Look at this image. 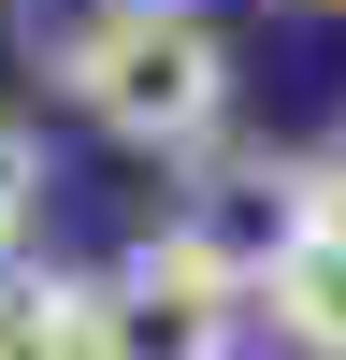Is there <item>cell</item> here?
<instances>
[{
    "label": "cell",
    "instance_id": "9c48e42d",
    "mask_svg": "<svg viewBox=\"0 0 346 360\" xmlns=\"http://www.w3.org/2000/svg\"><path fill=\"white\" fill-rule=\"evenodd\" d=\"M0 288H15V245H0Z\"/></svg>",
    "mask_w": 346,
    "mask_h": 360
},
{
    "label": "cell",
    "instance_id": "6da1fadb",
    "mask_svg": "<svg viewBox=\"0 0 346 360\" xmlns=\"http://www.w3.org/2000/svg\"><path fill=\"white\" fill-rule=\"evenodd\" d=\"M44 72L101 115L130 159H202L231 130V44L202 0H101L44 44Z\"/></svg>",
    "mask_w": 346,
    "mask_h": 360
},
{
    "label": "cell",
    "instance_id": "5b68a950",
    "mask_svg": "<svg viewBox=\"0 0 346 360\" xmlns=\"http://www.w3.org/2000/svg\"><path fill=\"white\" fill-rule=\"evenodd\" d=\"M260 317H274V346H288V360H346V217L317 231L274 288H260Z\"/></svg>",
    "mask_w": 346,
    "mask_h": 360
},
{
    "label": "cell",
    "instance_id": "7a4b0ae2",
    "mask_svg": "<svg viewBox=\"0 0 346 360\" xmlns=\"http://www.w3.org/2000/svg\"><path fill=\"white\" fill-rule=\"evenodd\" d=\"M159 231H173V245H188L217 288H245V317H260V288H274L288 259L332 231V173L288 159V144H202Z\"/></svg>",
    "mask_w": 346,
    "mask_h": 360
},
{
    "label": "cell",
    "instance_id": "ba28073f",
    "mask_svg": "<svg viewBox=\"0 0 346 360\" xmlns=\"http://www.w3.org/2000/svg\"><path fill=\"white\" fill-rule=\"evenodd\" d=\"M288 15H332V0H288Z\"/></svg>",
    "mask_w": 346,
    "mask_h": 360
},
{
    "label": "cell",
    "instance_id": "277c9868",
    "mask_svg": "<svg viewBox=\"0 0 346 360\" xmlns=\"http://www.w3.org/2000/svg\"><path fill=\"white\" fill-rule=\"evenodd\" d=\"M0 360H101V274H15L0 288Z\"/></svg>",
    "mask_w": 346,
    "mask_h": 360
},
{
    "label": "cell",
    "instance_id": "8992f818",
    "mask_svg": "<svg viewBox=\"0 0 346 360\" xmlns=\"http://www.w3.org/2000/svg\"><path fill=\"white\" fill-rule=\"evenodd\" d=\"M29 217H44V130L0 101V245H29Z\"/></svg>",
    "mask_w": 346,
    "mask_h": 360
},
{
    "label": "cell",
    "instance_id": "52a82bcc",
    "mask_svg": "<svg viewBox=\"0 0 346 360\" xmlns=\"http://www.w3.org/2000/svg\"><path fill=\"white\" fill-rule=\"evenodd\" d=\"M317 173H332V217H346V130H332V159H317Z\"/></svg>",
    "mask_w": 346,
    "mask_h": 360
},
{
    "label": "cell",
    "instance_id": "3957f363",
    "mask_svg": "<svg viewBox=\"0 0 346 360\" xmlns=\"http://www.w3.org/2000/svg\"><path fill=\"white\" fill-rule=\"evenodd\" d=\"M101 360H245V288H217L173 231L101 274Z\"/></svg>",
    "mask_w": 346,
    "mask_h": 360
}]
</instances>
